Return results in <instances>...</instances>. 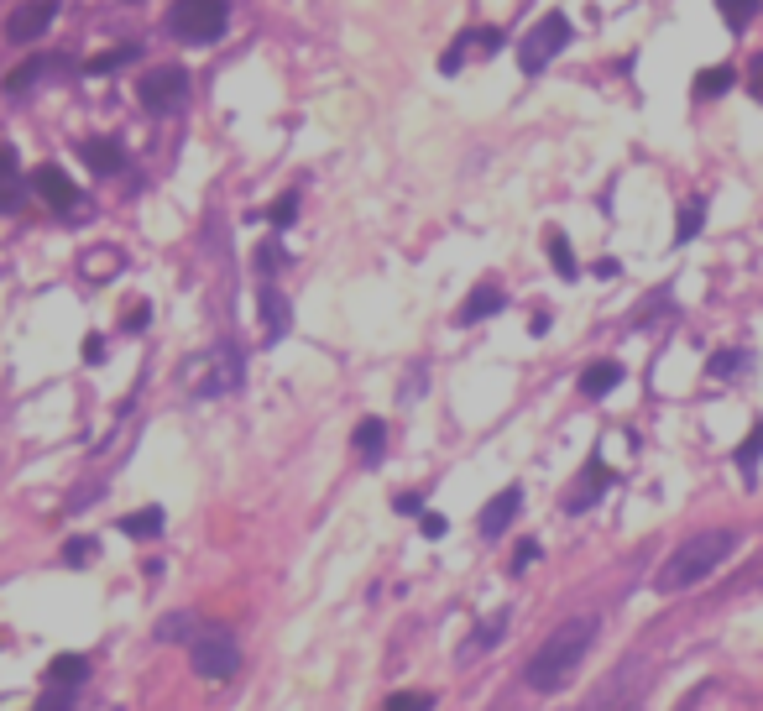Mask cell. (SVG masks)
Returning a JSON list of instances; mask_svg holds the SVG:
<instances>
[{"label":"cell","mask_w":763,"mask_h":711,"mask_svg":"<svg viewBox=\"0 0 763 711\" xmlns=\"http://www.w3.org/2000/svg\"><path fill=\"white\" fill-rule=\"evenodd\" d=\"M601 638V617L596 612H575L565 617L560 628H549V638L534 649V659H528L523 670V685L528 691H565V685L581 675V664L591 659V644Z\"/></svg>","instance_id":"1"},{"label":"cell","mask_w":763,"mask_h":711,"mask_svg":"<svg viewBox=\"0 0 763 711\" xmlns=\"http://www.w3.org/2000/svg\"><path fill=\"white\" fill-rule=\"evenodd\" d=\"M732 549H737V529H701V534H690L685 544H675V555L659 565L654 591H664V596L696 591L706 576H716V570L732 560Z\"/></svg>","instance_id":"2"},{"label":"cell","mask_w":763,"mask_h":711,"mask_svg":"<svg viewBox=\"0 0 763 711\" xmlns=\"http://www.w3.org/2000/svg\"><path fill=\"white\" fill-rule=\"evenodd\" d=\"M183 387H189V398H225L241 387V351L236 346H210L183 361Z\"/></svg>","instance_id":"3"},{"label":"cell","mask_w":763,"mask_h":711,"mask_svg":"<svg viewBox=\"0 0 763 711\" xmlns=\"http://www.w3.org/2000/svg\"><path fill=\"white\" fill-rule=\"evenodd\" d=\"M649 680H654V664L643 659V654L622 659L617 670L596 685V701H591V711H638L643 691H649Z\"/></svg>","instance_id":"4"},{"label":"cell","mask_w":763,"mask_h":711,"mask_svg":"<svg viewBox=\"0 0 763 711\" xmlns=\"http://www.w3.org/2000/svg\"><path fill=\"white\" fill-rule=\"evenodd\" d=\"M189 659H194V675L199 680H230L241 670V644L230 638L220 623H204L189 644Z\"/></svg>","instance_id":"5"},{"label":"cell","mask_w":763,"mask_h":711,"mask_svg":"<svg viewBox=\"0 0 763 711\" xmlns=\"http://www.w3.org/2000/svg\"><path fill=\"white\" fill-rule=\"evenodd\" d=\"M168 27L183 42H215L230 27V0H173Z\"/></svg>","instance_id":"6"},{"label":"cell","mask_w":763,"mask_h":711,"mask_svg":"<svg viewBox=\"0 0 763 711\" xmlns=\"http://www.w3.org/2000/svg\"><path fill=\"white\" fill-rule=\"evenodd\" d=\"M565 42H570V21L560 11H549L534 32H528L518 42V63H523V74H544L549 58H560L565 53Z\"/></svg>","instance_id":"7"},{"label":"cell","mask_w":763,"mask_h":711,"mask_svg":"<svg viewBox=\"0 0 763 711\" xmlns=\"http://www.w3.org/2000/svg\"><path fill=\"white\" fill-rule=\"evenodd\" d=\"M183 95H189V74H183L178 63H163V68H152V74L142 79V105L152 110V116H168V110H178Z\"/></svg>","instance_id":"8"},{"label":"cell","mask_w":763,"mask_h":711,"mask_svg":"<svg viewBox=\"0 0 763 711\" xmlns=\"http://www.w3.org/2000/svg\"><path fill=\"white\" fill-rule=\"evenodd\" d=\"M53 16H58V0H27V6L11 11L6 37H11V42H37L42 32L53 27Z\"/></svg>","instance_id":"9"},{"label":"cell","mask_w":763,"mask_h":711,"mask_svg":"<svg viewBox=\"0 0 763 711\" xmlns=\"http://www.w3.org/2000/svg\"><path fill=\"white\" fill-rule=\"evenodd\" d=\"M507 623H513V612H507V607H502V612H487V617H481V623L466 633V644H460V654H455V659H460V664H476L481 654H487V649H497L502 638H507Z\"/></svg>","instance_id":"10"},{"label":"cell","mask_w":763,"mask_h":711,"mask_svg":"<svg viewBox=\"0 0 763 711\" xmlns=\"http://www.w3.org/2000/svg\"><path fill=\"white\" fill-rule=\"evenodd\" d=\"M32 189L53 204V210H74L79 204V189H74V178H68L63 168H53V163H42L37 173H32Z\"/></svg>","instance_id":"11"},{"label":"cell","mask_w":763,"mask_h":711,"mask_svg":"<svg viewBox=\"0 0 763 711\" xmlns=\"http://www.w3.org/2000/svg\"><path fill=\"white\" fill-rule=\"evenodd\" d=\"M607 487H612V471L601 466V461H591L581 476H575V487H570V497H565V513H586V508H591V502H596L601 492H607Z\"/></svg>","instance_id":"12"},{"label":"cell","mask_w":763,"mask_h":711,"mask_svg":"<svg viewBox=\"0 0 763 711\" xmlns=\"http://www.w3.org/2000/svg\"><path fill=\"white\" fill-rule=\"evenodd\" d=\"M518 508H523V492L518 487H507V492H497L487 508H481V534L487 539H502L507 534V523L518 518Z\"/></svg>","instance_id":"13"},{"label":"cell","mask_w":763,"mask_h":711,"mask_svg":"<svg viewBox=\"0 0 763 711\" xmlns=\"http://www.w3.org/2000/svg\"><path fill=\"white\" fill-rule=\"evenodd\" d=\"M507 309V293L502 288H492V283H481L466 304L455 309V325H481V319H492V314H502Z\"/></svg>","instance_id":"14"},{"label":"cell","mask_w":763,"mask_h":711,"mask_svg":"<svg viewBox=\"0 0 763 711\" xmlns=\"http://www.w3.org/2000/svg\"><path fill=\"white\" fill-rule=\"evenodd\" d=\"M257 304H262V319H267V346H277V340L288 335V298L277 288H262Z\"/></svg>","instance_id":"15"},{"label":"cell","mask_w":763,"mask_h":711,"mask_svg":"<svg viewBox=\"0 0 763 711\" xmlns=\"http://www.w3.org/2000/svg\"><path fill=\"white\" fill-rule=\"evenodd\" d=\"M79 157H84V163L95 168V173H121V168H126L121 142H105V136H100V142H79Z\"/></svg>","instance_id":"16"},{"label":"cell","mask_w":763,"mask_h":711,"mask_svg":"<svg viewBox=\"0 0 763 711\" xmlns=\"http://www.w3.org/2000/svg\"><path fill=\"white\" fill-rule=\"evenodd\" d=\"M210 623V617H199V612H173L168 623H157V638H163V644H183L189 649L194 644V633Z\"/></svg>","instance_id":"17"},{"label":"cell","mask_w":763,"mask_h":711,"mask_svg":"<svg viewBox=\"0 0 763 711\" xmlns=\"http://www.w3.org/2000/svg\"><path fill=\"white\" fill-rule=\"evenodd\" d=\"M617 382H622V366L617 361H591L586 372H581V393L586 398H607Z\"/></svg>","instance_id":"18"},{"label":"cell","mask_w":763,"mask_h":711,"mask_svg":"<svg viewBox=\"0 0 763 711\" xmlns=\"http://www.w3.org/2000/svg\"><path fill=\"white\" fill-rule=\"evenodd\" d=\"M351 445L361 450V461H382V450H387V424H382V419H361L356 434H351Z\"/></svg>","instance_id":"19"},{"label":"cell","mask_w":763,"mask_h":711,"mask_svg":"<svg viewBox=\"0 0 763 711\" xmlns=\"http://www.w3.org/2000/svg\"><path fill=\"white\" fill-rule=\"evenodd\" d=\"M89 675V659H79V654H63V659H53L48 664V685H58V691H68V685H79Z\"/></svg>","instance_id":"20"},{"label":"cell","mask_w":763,"mask_h":711,"mask_svg":"<svg viewBox=\"0 0 763 711\" xmlns=\"http://www.w3.org/2000/svg\"><path fill=\"white\" fill-rule=\"evenodd\" d=\"M121 534H131V539H157V534H163V508L126 513V518H121Z\"/></svg>","instance_id":"21"},{"label":"cell","mask_w":763,"mask_h":711,"mask_svg":"<svg viewBox=\"0 0 763 711\" xmlns=\"http://www.w3.org/2000/svg\"><path fill=\"white\" fill-rule=\"evenodd\" d=\"M544 251H549V257H554V272H560V278H565V283L575 278V272H581V267H575V251H570V241H565V231H544Z\"/></svg>","instance_id":"22"},{"label":"cell","mask_w":763,"mask_h":711,"mask_svg":"<svg viewBox=\"0 0 763 711\" xmlns=\"http://www.w3.org/2000/svg\"><path fill=\"white\" fill-rule=\"evenodd\" d=\"M21 194V168H16V152L0 147V210H11Z\"/></svg>","instance_id":"23"},{"label":"cell","mask_w":763,"mask_h":711,"mask_svg":"<svg viewBox=\"0 0 763 711\" xmlns=\"http://www.w3.org/2000/svg\"><path fill=\"white\" fill-rule=\"evenodd\" d=\"M42 74H48V58H32V63H21V68H11V74H6V95H27V89L42 79Z\"/></svg>","instance_id":"24"},{"label":"cell","mask_w":763,"mask_h":711,"mask_svg":"<svg viewBox=\"0 0 763 711\" xmlns=\"http://www.w3.org/2000/svg\"><path fill=\"white\" fill-rule=\"evenodd\" d=\"M732 461H737V471H743L748 481L758 476V461H763V424H758V429H748V440L737 445V455H732Z\"/></svg>","instance_id":"25"},{"label":"cell","mask_w":763,"mask_h":711,"mask_svg":"<svg viewBox=\"0 0 763 711\" xmlns=\"http://www.w3.org/2000/svg\"><path fill=\"white\" fill-rule=\"evenodd\" d=\"M748 366V351H716L711 361H706V377L711 382H727V377H737Z\"/></svg>","instance_id":"26"},{"label":"cell","mask_w":763,"mask_h":711,"mask_svg":"<svg viewBox=\"0 0 763 711\" xmlns=\"http://www.w3.org/2000/svg\"><path fill=\"white\" fill-rule=\"evenodd\" d=\"M701 225H706V199H690L685 210H680V225H675V241H696L701 236Z\"/></svg>","instance_id":"27"},{"label":"cell","mask_w":763,"mask_h":711,"mask_svg":"<svg viewBox=\"0 0 763 711\" xmlns=\"http://www.w3.org/2000/svg\"><path fill=\"white\" fill-rule=\"evenodd\" d=\"M716 6H722V16H727V27H732V32H743L748 21L758 16V0H716Z\"/></svg>","instance_id":"28"},{"label":"cell","mask_w":763,"mask_h":711,"mask_svg":"<svg viewBox=\"0 0 763 711\" xmlns=\"http://www.w3.org/2000/svg\"><path fill=\"white\" fill-rule=\"evenodd\" d=\"M727 89H732V68H706V74L696 79V95H701V100L727 95Z\"/></svg>","instance_id":"29"},{"label":"cell","mask_w":763,"mask_h":711,"mask_svg":"<svg viewBox=\"0 0 763 711\" xmlns=\"http://www.w3.org/2000/svg\"><path fill=\"white\" fill-rule=\"evenodd\" d=\"M136 58V42H121L115 53H100L95 63H89V74H110V68H121V63H131Z\"/></svg>","instance_id":"30"},{"label":"cell","mask_w":763,"mask_h":711,"mask_svg":"<svg viewBox=\"0 0 763 711\" xmlns=\"http://www.w3.org/2000/svg\"><path fill=\"white\" fill-rule=\"evenodd\" d=\"M382 711H434V696H424V691H398Z\"/></svg>","instance_id":"31"},{"label":"cell","mask_w":763,"mask_h":711,"mask_svg":"<svg viewBox=\"0 0 763 711\" xmlns=\"http://www.w3.org/2000/svg\"><path fill=\"white\" fill-rule=\"evenodd\" d=\"M471 42H476V32H460V37L450 42V53L439 58V68H445V74H455V68H460V58H466V48H471Z\"/></svg>","instance_id":"32"},{"label":"cell","mask_w":763,"mask_h":711,"mask_svg":"<svg viewBox=\"0 0 763 711\" xmlns=\"http://www.w3.org/2000/svg\"><path fill=\"white\" fill-rule=\"evenodd\" d=\"M293 215H298V194L288 189V194H283V199H277L272 210H267V220H272V225H293Z\"/></svg>","instance_id":"33"},{"label":"cell","mask_w":763,"mask_h":711,"mask_svg":"<svg viewBox=\"0 0 763 711\" xmlns=\"http://www.w3.org/2000/svg\"><path fill=\"white\" fill-rule=\"evenodd\" d=\"M63 560H68V565L95 560V539H68V544H63Z\"/></svg>","instance_id":"34"},{"label":"cell","mask_w":763,"mask_h":711,"mask_svg":"<svg viewBox=\"0 0 763 711\" xmlns=\"http://www.w3.org/2000/svg\"><path fill=\"white\" fill-rule=\"evenodd\" d=\"M257 267L262 272H277V267H283V246H262L257 251Z\"/></svg>","instance_id":"35"},{"label":"cell","mask_w":763,"mask_h":711,"mask_svg":"<svg viewBox=\"0 0 763 711\" xmlns=\"http://www.w3.org/2000/svg\"><path fill=\"white\" fill-rule=\"evenodd\" d=\"M439 534H445V518H439V513H424V539H439Z\"/></svg>","instance_id":"36"},{"label":"cell","mask_w":763,"mask_h":711,"mask_svg":"<svg viewBox=\"0 0 763 711\" xmlns=\"http://www.w3.org/2000/svg\"><path fill=\"white\" fill-rule=\"evenodd\" d=\"M100 356H105V340L89 335V340H84V361H100Z\"/></svg>","instance_id":"37"},{"label":"cell","mask_w":763,"mask_h":711,"mask_svg":"<svg viewBox=\"0 0 763 711\" xmlns=\"http://www.w3.org/2000/svg\"><path fill=\"white\" fill-rule=\"evenodd\" d=\"M534 560H539V544H534V539H528V544L518 549V565H534Z\"/></svg>","instance_id":"38"},{"label":"cell","mask_w":763,"mask_h":711,"mask_svg":"<svg viewBox=\"0 0 763 711\" xmlns=\"http://www.w3.org/2000/svg\"><path fill=\"white\" fill-rule=\"evenodd\" d=\"M753 100H763V58L753 63Z\"/></svg>","instance_id":"39"},{"label":"cell","mask_w":763,"mask_h":711,"mask_svg":"<svg viewBox=\"0 0 763 711\" xmlns=\"http://www.w3.org/2000/svg\"><path fill=\"white\" fill-rule=\"evenodd\" d=\"M492 711H513V706H492Z\"/></svg>","instance_id":"40"}]
</instances>
